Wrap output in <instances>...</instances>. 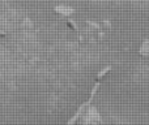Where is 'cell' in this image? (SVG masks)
Returning a JSON list of instances; mask_svg holds the SVG:
<instances>
[{
  "label": "cell",
  "instance_id": "3",
  "mask_svg": "<svg viewBox=\"0 0 149 125\" xmlns=\"http://www.w3.org/2000/svg\"><path fill=\"white\" fill-rule=\"evenodd\" d=\"M140 55L145 56V57H149V39H145L141 43V46H140Z\"/></svg>",
  "mask_w": 149,
  "mask_h": 125
},
{
  "label": "cell",
  "instance_id": "7",
  "mask_svg": "<svg viewBox=\"0 0 149 125\" xmlns=\"http://www.w3.org/2000/svg\"><path fill=\"white\" fill-rule=\"evenodd\" d=\"M22 24H24V26H25V28H28V29H32V28L34 26L33 21H32L30 18H28V17H26V18L24 20V22H22Z\"/></svg>",
  "mask_w": 149,
  "mask_h": 125
},
{
  "label": "cell",
  "instance_id": "10",
  "mask_svg": "<svg viewBox=\"0 0 149 125\" xmlns=\"http://www.w3.org/2000/svg\"><path fill=\"white\" fill-rule=\"evenodd\" d=\"M0 37L5 38V37H7V33H4V31H0Z\"/></svg>",
  "mask_w": 149,
  "mask_h": 125
},
{
  "label": "cell",
  "instance_id": "4",
  "mask_svg": "<svg viewBox=\"0 0 149 125\" xmlns=\"http://www.w3.org/2000/svg\"><path fill=\"white\" fill-rule=\"evenodd\" d=\"M111 68H112L111 65H107V67H105L102 70H100V72L97 73V76H96V81H100V80H102V78H103V77H105V76H106V74H107L110 70H111Z\"/></svg>",
  "mask_w": 149,
  "mask_h": 125
},
{
  "label": "cell",
  "instance_id": "5",
  "mask_svg": "<svg viewBox=\"0 0 149 125\" xmlns=\"http://www.w3.org/2000/svg\"><path fill=\"white\" fill-rule=\"evenodd\" d=\"M85 22H86V25H88L89 28H92L93 30H101V25H100L98 22H96V21H93V20H86Z\"/></svg>",
  "mask_w": 149,
  "mask_h": 125
},
{
  "label": "cell",
  "instance_id": "2",
  "mask_svg": "<svg viewBox=\"0 0 149 125\" xmlns=\"http://www.w3.org/2000/svg\"><path fill=\"white\" fill-rule=\"evenodd\" d=\"M54 10H55L58 14L64 16V17H71L72 14H74V12H76L72 7H68V5H66V4L55 5V7H54Z\"/></svg>",
  "mask_w": 149,
  "mask_h": 125
},
{
  "label": "cell",
  "instance_id": "6",
  "mask_svg": "<svg viewBox=\"0 0 149 125\" xmlns=\"http://www.w3.org/2000/svg\"><path fill=\"white\" fill-rule=\"evenodd\" d=\"M67 25H68L72 30H78V26H77V24L74 22V20L69 18V17H68V20H67Z\"/></svg>",
  "mask_w": 149,
  "mask_h": 125
},
{
  "label": "cell",
  "instance_id": "8",
  "mask_svg": "<svg viewBox=\"0 0 149 125\" xmlns=\"http://www.w3.org/2000/svg\"><path fill=\"white\" fill-rule=\"evenodd\" d=\"M102 25H103L105 28H107V29H111V21H110V20H107V18L102 20Z\"/></svg>",
  "mask_w": 149,
  "mask_h": 125
},
{
  "label": "cell",
  "instance_id": "1",
  "mask_svg": "<svg viewBox=\"0 0 149 125\" xmlns=\"http://www.w3.org/2000/svg\"><path fill=\"white\" fill-rule=\"evenodd\" d=\"M85 113H82L85 117H84V120H82V123H85V124H90V123H101L102 121V119H101V115H100V112L97 111V108L94 107V106H88L86 107V110L84 111Z\"/></svg>",
  "mask_w": 149,
  "mask_h": 125
},
{
  "label": "cell",
  "instance_id": "9",
  "mask_svg": "<svg viewBox=\"0 0 149 125\" xmlns=\"http://www.w3.org/2000/svg\"><path fill=\"white\" fill-rule=\"evenodd\" d=\"M103 38H105V33L98 30V39H103Z\"/></svg>",
  "mask_w": 149,
  "mask_h": 125
}]
</instances>
